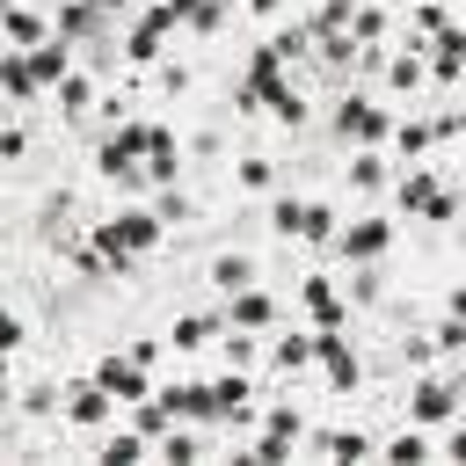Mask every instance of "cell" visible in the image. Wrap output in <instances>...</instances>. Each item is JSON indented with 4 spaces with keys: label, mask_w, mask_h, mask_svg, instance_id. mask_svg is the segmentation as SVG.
Listing matches in <instances>:
<instances>
[{
    "label": "cell",
    "mask_w": 466,
    "mask_h": 466,
    "mask_svg": "<svg viewBox=\"0 0 466 466\" xmlns=\"http://www.w3.org/2000/svg\"><path fill=\"white\" fill-rule=\"evenodd\" d=\"M320 371H328V386H335V393H350V386H357V350H350L335 328H320Z\"/></svg>",
    "instance_id": "obj_7"
},
{
    "label": "cell",
    "mask_w": 466,
    "mask_h": 466,
    "mask_svg": "<svg viewBox=\"0 0 466 466\" xmlns=\"http://www.w3.org/2000/svg\"><path fill=\"white\" fill-rule=\"evenodd\" d=\"M160 459H175V466H182V459H197V437H189V430L175 422V430L160 437Z\"/></svg>",
    "instance_id": "obj_24"
},
{
    "label": "cell",
    "mask_w": 466,
    "mask_h": 466,
    "mask_svg": "<svg viewBox=\"0 0 466 466\" xmlns=\"http://www.w3.org/2000/svg\"><path fill=\"white\" fill-rule=\"evenodd\" d=\"M240 182H248V189H269V182H277V160H262V153L240 160Z\"/></svg>",
    "instance_id": "obj_26"
},
{
    "label": "cell",
    "mask_w": 466,
    "mask_h": 466,
    "mask_svg": "<svg viewBox=\"0 0 466 466\" xmlns=\"http://www.w3.org/2000/svg\"><path fill=\"white\" fill-rule=\"evenodd\" d=\"M306 313H313L320 328H335V320H342V299H335V291H328L320 277H306Z\"/></svg>",
    "instance_id": "obj_21"
},
{
    "label": "cell",
    "mask_w": 466,
    "mask_h": 466,
    "mask_svg": "<svg viewBox=\"0 0 466 466\" xmlns=\"http://www.w3.org/2000/svg\"><path fill=\"white\" fill-rule=\"evenodd\" d=\"M189 29H197V36H211V29H226V0H204V7L189 15Z\"/></svg>",
    "instance_id": "obj_27"
},
{
    "label": "cell",
    "mask_w": 466,
    "mask_h": 466,
    "mask_svg": "<svg viewBox=\"0 0 466 466\" xmlns=\"http://www.w3.org/2000/svg\"><path fill=\"white\" fill-rule=\"evenodd\" d=\"M277 7H284V0H248V15H277Z\"/></svg>",
    "instance_id": "obj_31"
},
{
    "label": "cell",
    "mask_w": 466,
    "mask_h": 466,
    "mask_svg": "<svg viewBox=\"0 0 466 466\" xmlns=\"http://www.w3.org/2000/svg\"><path fill=\"white\" fill-rule=\"evenodd\" d=\"M437 131H444V124H393V146H400V153H430Z\"/></svg>",
    "instance_id": "obj_22"
},
{
    "label": "cell",
    "mask_w": 466,
    "mask_h": 466,
    "mask_svg": "<svg viewBox=\"0 0 466 466\" xmlns=\"http://www.w3.org/2000/svg\"><path fill=\"white\" fill-rule=\"evenodd\" d=\"M109 408H116V393H109L102 379H80V386L66 393V422H73V430H102Z\"/></svg>",
    "instance_id": "obj_4"
},
{
    "label": "cell",
    "mask_w": 466,
    "mask_h": 466,
    "mask_svg": "<svg viewBox=\"0 0 466 466\" xmlns=\"http://www.w3.org/2000/svg\"><path fill=\"white\" fill-rule=\"evenodd\" d=\"M51 109H58V116H87V109H102V102H95V80L73 66V73L51 87Z\"/></svg>",
    "instance_id": "obj_11"
},
{
    "label": "cell",
    "mask_w": 466,
    "mask_h": 466,
    "mask_svg": "<svg viewBox=\"0 0 466 466\" xmlns=\"http://www.w3.org/2000/svg\"><path fill=\"white\" fill-rule=\"evenodd\" d=\"M44 36H58V29H51L29 0H15V7H7V51H36Z\"/></svg>",
    "instance_id": "obj_9"
},
{
    "label": "cell",
    "mask_w": 466,
    "mask_h": 466,
    "mask_svg": "<svg viewBox=\"0 0 466 466\" xmlns=\"http://www.w3.org/2000/svg\"><path fill=\"white\" fill-rule=\"evenodd\" d=\"M430 451H437V444H430V430H422V422H415V430H400V437L386 444V459H393V466H422Z\"/></svg>",
    "instance_id": "obj_20"
},
{
    "label": "cell",
    "mask_w": 466,
    "mask_h": 466,
    "mask_svg": "<svg viewBox=\"0 0 466 466\" xmlns=\"http://www.w3.org/2000/svg\"><path fill=\"white\" fill-rule=\"evenodd\" d=\"M160 393H167V408H175L182 422H211V415H218V393L197 386V379H175V386H160Z\"/></svg>",
    "instance_id": "obj_8"
},
{
    "label": "cell",
    "mask_w": 466,
    "mask_h": 466,
    "mask_svg": "<svg viewBox=\"0 0 466 466\" xmlns=\"http://www.w3.org/2000/svg\"><path fill=\"white\" fill-rule=\"evenodd\" d=\"M328 226H335V211L328 204H299V197H277L269 204V233H284V240H328Z\"/></svg>",
    "instance_id": "obj_1"
},
{
    "label": "cell",
    "mask_w": 466,
    "mask_h": 466,
    "mask_svg": "<svg viewBox=\"0 0 466 466\" xmlns=\"http://www.w3.org/2000/svg\"><path fill=\"white\" fill-rule=\"evenodd\" d=\"M335 131H342L350 146H379V138H393V116H386V109H371L364 95H350V102H342V116H335Z\"/></svg>",
    "instance_id": "obj_2"
},
{
    "label": "cell",
    "mask_w": 466,
    "mask_h": 466,
    "mask_svg": "<svg viewBox=\"0 0 466 466\" xmlns=\"http://www.w3.org/2000/svg\"><path fill=\"white\" fill-rule=\"evenodd\" d=\"M430 73H437V80H459V73H466V29H444V36L430 44Z\"/></svg>",
    "instance_id": "obj_15"
},
{
    "label": "cell",
    "mask_w": 466,
    "mask_h": 466,
    "mask_svg": "<svg viewBox=\"0 0 466 466\" xmlns=\"http://www.w3.org/2000/svg\"><path fill=\"white\" fill-rule=\"evenodd\" d=\"M320 364V335H277V371H306Z\"/></svg>",
    "instance_id": "obj_18"
},
{
    "label": "cell",
    "mask_w": 466,
    "mask_h": 466,
    "mask_svg": "<svg viewBox=\"0 0 466 466\" xmlns=\"http://www.w3.org/2000/svg\"><path fill=\"white\" fill-rule=\"evenodd\" d=\"M146 444H153V437L131 422V430H116V437H102V451H95V459H102V466H131V459H146Z\"/></svg>",
    "instance_id": "obj_17"
},
{
    "label": "cell",
    "mask_w": 466,
    "mask_h": 466,
    "mask_svg": "<svg viewBox=\"0 0 466 466\" xmlns=\"http://www.w3.org/2000/svg\"><path fill=\"white\" fill-rule=\"evenodd\" d=\"M218 328H233V320H226V313H175L167 342H175V350H204V342H211Z\"/></svg>",
    "instance_id": "obj_12"
},
{
    "label": "cell",
    "mask_w": 466,
    "mask_h": 466,
    "mask_svg": "<svg viewBox=\"0 0 466 466\" xmlns=\"http://www.w3.org/2000/svg\"><path fill=\"white\" fill-rule=\"evenodd\" d=\"M350 182H357V189H386V160H379V153H357V160H350Z\"/></svg>",
    "instance_id": "obj_23"
},
{
    "label": "cell",
    "mask_w": 466,
    "mask_h": 466,
    "mask_svg": "<svg viewBox=\"0 0 466 466\" xmlns=\"http://www.w3.org/2000/svg\"><path fill=\"white\" fill-rule=\"evenodd\" d=\"M211 393H218V415H226V422H248V415H255V386H248L240 364H233L226 379H211Z\"/></svg>",
    "instance_id": "obj_10"
},
{
    "label": "cell",
    "mask_w": 466,
    "mask_h": 466,
    "mask_svg": "<svg viewBox=\"0 0 466 466\" xmlns=\"http://www.w3.org/2000/svg\"><path fill=\"white\" fill-rule=\"evenodd\" d=\"M451 313H459V320H466V284H459V291H451Z\"/></svg>",
    "instance_id": "obj_32"
},
{
    "label": "cell",
    "mask_w": 466,
    "mask_h": 466,
    "mask_svg": "<svg viewBox=\"0 0 466 466\" xmlns=\"http://www.w3.org/2000/svg\"><path fill=\"white\" fill-rule=\"evenodd\" d=\"M95 379H102V386H109L116 400H146V393H153V379H146V364H138V357H124V350H109V357L95 364Z\"/></svg>",
    "instance_id": "obj_3"
},
{
    "label": "cell",
    "mask_w": 466,
    "mask_h": 466,
    "mask_svg": "<svg viewBox=\"0 0 466 466\" xmlns=\"http://www.w3.org/2000/svg\"><path fill=\"white\" fill-rule=\"evenodd\" d=\"M444 459H466V430H451V437H444Z\"/></svg>",
    "instance_id": "obj_30"
},
{
    "label": "cell",
    "mask_w": 466,
    "mask_h": 466,
    "mask_svg": "<svg viewBox=\"0 0 466 466\" xmlns=\"http://www.w3.org/2000/svg\"><path fill=\"white\" fill-rule=\"evenodd\" d=\"M415 36H444V7L437 0H415Z\"/></svg>",
    "instance_id": "obj_25"
},
{
    "label": "cell",
    "mask_w": 466,
    "mask_h": 466,
    "mask_svg": "<svg viewBox=\"0 0 466 466\" xmlns=\"http://www.w3.org/2000/svg\"><path fill=\"white\" fill-rule=\"evenodd\" d=\"M248 284H255V262H248V255H218V262H211V291H218V299H233V291H248Z\"/></svg>",
    "instance_id": "obj_16"
},
{
    "label": "cell",
    "mask_w": 466,
    "mask_h": 466,
    "mask_svg": "<svg viewBox=\"0 0 466 466\" xmlns=\"http://www.w3.org/2000/svg\"><path fill=\"white\" fill-rule=\"evenodd\" d=\"M0 153H7V160H22V153H29V124H22V109H15V124H7V138H0Z\"/></svg>",
    "instance_id": "obj_28"
},
{
    "label": "cell",
    "mask_w": 466,
    "mask_h": 466,
    "mask_svg": "<svg viewBox=\"0 0 466 466\" xmlns=\"http://www.w3.org/2000/svg\"><path fill=\"white\" fill-rule=\"evenodd\" d=\"M393 197H400V204H408V211H422V218H430V226H444V218H451V211H459V204H451V197H444V189H437V182H430V175H422V167H415V175H400V189H393Z\"/></svg>",
    "instance_id": "obj_5"
},
{
    "label": "cell",
    "mask_w": 466,
    "mask_h": 466,
    "mask_svg": "<svg viewBox=\"0 0 466 466\" xmlns=\"http://www.w3.org/2000/svg\"><path fill=\"white\" fill-rule=\"evenodd\" d=\"M226 320H233V328H269V320H277V306H269V291H255V284H248V291H233V299H226Z\"/></svg>",
    "instance_id": "obj_14"
},
{
    "label": "cell",
    "mask_w": 466,
    "mask_h": 466,
    "mask_svg": "<svg viewBox=\"0 0 466 466\" xmlns=\"http://www.w3.org/2000/svg\"><path fill=\"white\" fill-rule=\"evenodd\" d=\"M408 415L430 430V422H451L459 415V393L444 386V379H415V393H408Z\"/></svg>",
    "instance_id": "obj_6"
},
{
    "label": "cell",
    "mask_w": 466,
    "mask_h": 466,
    "mask_svg": "<svg viewBox=\"0 0 466 466\" xmlns=\"http://www.w3.org/2000/svg\"><path fill=\"white\" fill-rule=\"evenodd\" d=\"M386 240H393V226H386V218H364V226L342 233V255H350V262H371V255H386Z\"/></svg>",
    "instance_id": "obj_13"
},
{
    "label": "cell",
    "mask_w": 466,
    "mask_h": 466,
    "mask_svg": "<svg viewBox=\"0 0 466 466\" xmlns=\"http://www.w3.org/2000/svg\"><path fill=\"white\" fill-rule=\"evenodd\" d=\"M269 430H277V437H299L306 422H299V408H269Z\"/></svg>",
    "instance_id": "obj_29"
},
{
    "label": "cell",
    "mask_w": 466,
    "mask_h": 466,
    "mask_svg": "<svg viewBox=\"0 0 466 466\" xmlns=\"http://www.w3.org/2000/svg\"><path fill=\"white\" fill-rule=\"evenodd\" d=\"M320 451H328V459H350V466H357V459H371L379 444H371L364 430H328V437H320Z\"/></svg>",
    "instance_id": "obj_19"
}]
</instances>
